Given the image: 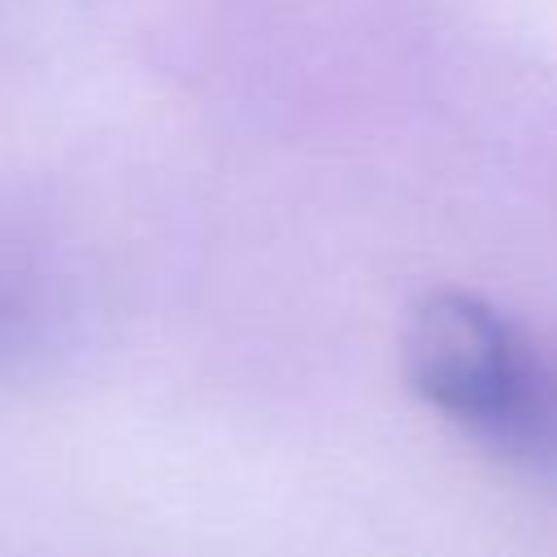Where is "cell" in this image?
<instances>
[{
	"instance_id": "cell-1",
	"label": "cell",
	"mask_w": 557,
	"mask_h": 557,
	"mask_svg": "<svg viewBox=\"0 0 557 557\" xmlns=\"http://www.w3.org/2000/svg\"><path fill=\"white\" fill-rule=\"evenodd\" d=\"M400 370L422 405L492 453L557 466V370L474 292H426L400 322Z\"/></svg>"
}]
</instances>
